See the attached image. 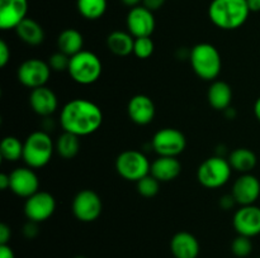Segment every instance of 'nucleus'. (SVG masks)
Listing matches in <instances>:
<instances>
[{"label": "nucleus", "instance_id": "1", "mask_svg": "<svg viewBox=\"0 0 260 258\" xmlns=\"http://www.w3.org/2000/svg\"><path fill=\"white\" fill-rule=\"evenodd\" d=\"M60 123L63 132L85 137L95 133L103 123V111L86 99H74L61 109Z\"/></svg>", "mask_w": 260, "mask_h": 258}, {"label": "nucleus", "instance_id": "2", "mask_svg": "<svg viewBox=\"0 0 260 258\" xmlns=\"http://www.w3.org/2000/svg\"><path fill=\"white\" fill-rule=\"evenodd\" d=\"M249 10L246 0H212L208 7V18L217 28L234 30L245 24Z\"/></svg>", "mask_w": 260, "mask_h": 258}, {"label": "nucleus", "instance_id": "3", "mask_svg": "<svg viewBox=\"0 0 260 258\" xmlns=\"http://www.w3.org/2000/svg\"><path fill=\"white\" fill-rule=\"evenodd\" d=\"M189 61L196 75L205 81H215L222 68L220 52L211 43L196 45L189 52Z\"/></svg>", "mask_w": 260, "mask_h": 258}, {"label": "nucleus", "instance_id": "4", "mask_svg": "<svg viewBox=\"0 0 260 258\" xmlns=\"http://www.w3.org/2000/svg\"><path fill=\"white\" fill-rule=\"evenodd\" d=\"M55 151V143L47 132H33L23 142V161L30 168H42L51 161Z\"/></svg>", "mask_w": 260, "mask_h": 258}, {"label": "nucleus", "instance_id": "5", "mask_svg": "<svg viewBox=\"0 0 260 258\" xmlns=\"http://www.w3.org/2000/svg\"><path fill=\"white\" fill-rule=\"evenodd\" d=\"M69 75L80 85H91L96 82L103 72V65L98 56L90 51H81L71 56Z\"/></svg>", "mask_w": 260, "mask_h": 258}, {"label": "nucleus", "instance_id": "6", "mask_svg": "<svg viewBox=\"0 0 260 258\" xmlns=\"http://www.w3.org/2000/svg\"><path fill=\"white\" fill-rule=\"evenodd\" d=\"M233 172L229 159L222 156H212L200 164L197 171V180L203 187L218 189L229 182Z\"/></svg>", "mask_w": 260, "mask_h": 258}, {"label": "nucleus", "instance_id": "7", "mask_svg": "<svg viewBox=\"0 0 260 258\" xmlns=\"http://www.w3.org/2000/svg\"><path fill=\"white\" fill-rule=\"evenodd\" d=\"M151 163L146 154L136 149H127L116 159V169L122 179L137 182L150 174Z\"/></svg>", "mask_w": 260, "mask_h": 258}, {"label": "nucleus", "instance_id": "8", "mask_svg": "<svg viewBox=\"0 0 260 258\" xmlns=\"http://www.w3.org/2000/svg\"><path fill=\"white\" fill-rule=\"evenodd\" d=\"M151 147L159 156L178 157L187 147L185 136L175 128H162L154 134Z\"/></svg>", "mask_w": 260, "mask_h": 258}, {"label": "nucleus", "instance_id": "9", "mask_svg": "<svg viewBox=\"0 0 260 258\" xmlns=\"http://www.w3.org/2000/svg\"><path fill=\"white\" fill-rule=\"evenodd\" d=\"M74 215L83 223L95 222L103 211L101 196L93 190H81L75 195L71 205Z\"/></svg>", "mask_w": 260, "mask_h": 258}, {"label": "nucleus", "instance_id": "10", "mask_svg": "<svg viewBox=\"0 0 260 258\" xmlns=\"http://www.w3.org/2000/svg\"><path fill=\"white\" fill-rule=\"evenodd\" d=\"M51 67L40 58H28L23 61L17 70V77L23 86L37 89L46 86L51 76Z\"/></svg>", "mask_w": 260, "mask_h": 258}, {"label": "nucleus", "instance_id": "11", "mask_svg": "<svg viewBox=\"0 0 260 258\" xmlns=\"http://www.w3.org/2000/svg\"><path fill=\"white\" fill-rule=\"evenodd\" d=\"M56 210V200L47 191H37L25 199L24 214L28 220L42 223L50 219Z\"/></svg>", "mask_w": 260, "mask_h": 258}, {"label": "nucleus", "instance_id": "12", "mask_svg": "<svg viewBox=\"0 0 260 258\" xmlns=\"http://www.w3.org/2000/svg\"><path fill=\"white\" fill-rule=\"evenodd\" d=\"M126 23L127 29L135 38L150 37L154 33L156 25L154 12L144 5L131 8L127 14Z\"/></svg>", "mask_w": 260, "mask_h": 258}, {"label": "nucleus", "instance_id": "13", "mask_svg": "<svg viewBox=\"0 0 260 258\" xmlns=\"http://www.w3.org/2000/svg\"><path fill=\"white\" fill-rule=\"evenodd\" d=\"M10 191L19 197L28 199L40 191L38 176L30 167H18L9 174Z\"/></svg>", "mask_w": 260, "mask_h": 258}, {"label": "nucleus", "instance_id": "14", "mask_svg": "<svg viewBox=\"0 0 260 258\" xmlns=\"http://www.w3.org/2000/svg\"><path fill=\"white\" fill-rule=\"evenodd\" d=\"M233 225L239 235L253 238L260 234V207L246 205L236 210L233 219Z\"/></svg>", "mask_w": 260, "mask_h": 258}, {"label": "nucleus", "instance_id": "15", "mask_svg": "<svg viewBox=\"0 0 260 258\" xmlns=\"http://www.w3.org/2000/svg\"><path fill=\"white\" fill-rule=\"evenodd\" d=\"M231 194L241 206L254 205L260 196V181L251 174H243L234 182Z\"/></svg>", "mask_w": 260, "mask_h": 258}, {"label": "nucleus", "instance_id": "16", "mask_svg": "<svg viewBox=\"0 0 260 258\" xmlns=\"http://www.w3.org/2000/svg\"><path fill=\"white\" fill-rule=\"evenodd\" d=\"M28 0H0V28L15 29L27 18Z\"/></svg>", "mask_w": 260, "mask_h": 258}, {"label": "nucleus", "instance_id": "17", "mask_svg": "<svg viewBox=\"0 0 260 258\" xmlns=\"http://www.w3.org/2000/svg\"><path fill=\"white\" fill-rule=\"evenodd\" d=\"M127 113L129 119L137 125H147L155 118V104L151 98L144 94H139L129 99L127 105Z\"/></svg>", "mask_w": 260, "mask_h": 258}, {"label": "nucleus", "instance_id": "18", "mask_svg": "<svg viewBox=\"0 0 260 258\" xmlns=\"http://www.w3.org/2000/svg\"><path fill=\"white\" fill-rule=\"evenodd\" d=\"M29 105L32 110L40 116H50L56 111L58 100L56 94L47 86L33 89L29 94Z\"/></svg>", "mask_w": 260, "mask_h": 258}, {"label": "nucleus", "instance_id": "19", "mask_svg": "<svg viewBox=\"0 0 260 258\" xmlns=\"http://www.w3.org/2000/svg\"><path fill=\"white\" fill-rule=\"evenodd\" d=\"M170 250L175 258H197L200 243L189 232H178L170 240Z\"/></svg>", "mask_w": 260, "mask_h": 258}, {"label": "nucleus", "instance_id": "20", "mask_svg": "<svg viewBox=\"0 0 260 258\" xmlns=\"http://www.w3.org/2000/svg\"><path fill=\"white\" fill-rule=\"evenodd\" d=\"M182 172V164L177 157L159 156L151 163L150 174L160 182H170Z\"/></svg>", "mask_w": 260, "mask_h": 258}, {"label": "nucleus", "instance_id": "21", "mask_svg": "<svg viewBox=\"0 0 260 258\" xmlns=\"http://www.w3.org/2000/svg\"><path fill=\"white\" fill-rule=\"evenodd\" d=\"M207 99L211 108L218 111H225L230 108L233 101V89L225 81H213L208 89Z\"/></svg>", "mask_w": 260, "mask_h": 258}, {"label": "nucleus", "instance_id": "22", "mask_svg": "<svg viewBox=\"0 0 260 258\" xmlns=\"http://www.w3.org/2000/svg\"><path fill=\"white\" fill-rule=\"evenodd\" d=\"M135 37L129 32L123 30H114L107 37V47L113 55L119 57H126V56L134 53Z\"/></svg>", "mask_w": 260, "mask_h": 258}, {"label": "nucleus", "instance_id": "23", "mask_svg": "<svg viewBox=\"0 0 260 258\" xmlns=\"http://www.w3.org/2000/svg\"><path fill=\"white\" fill-rule=\"evenodd\" d=\"M15 33L25 45L38 46L45 40V30L42 25L30 18H25L22 23H19L15 28Z\"/></svg>", "mask_w": 260, "mask_h": 258}, {"label": "nucleus", "instance_id": "24", "mask_svg": "<svg viewBox=\"0 0 260 258\" xmlns=\"http://www.w3.org/2000/svg\"><path fill=\"white\" fill-rule=\"evenodd\" d=\"M84 47V37L78 29L68 28L63 29L57 37V48L60 52L68 56H74L81 52Z\"/></svg>", "mask_w": 260, "mask_h": 258}, {"label": "nucleus", "instance_id": "25", "mask_svg": "<svg viewBox=\"0 0 260 258\" xmlns=\"http://www.w3.org/2000/svg\"><path fill=\"white\" fill-rule=\"evenodd\" d=\"M229 162L235 171L241 174H250L256 166V154L249 148H236L229 156Z\"/></svg>", "mask_w": 260, "mask_h": 258}, {"label": "nucleus", "instance_id": "26", "mask_svg": "<svg viewBox=\"0 0 260 258\" xmlns=\"http://www.w3.org/2000/svg\"><path fill=\"white\" fill-rule=\"evenodd\" d=\"M55 149L63 159H71L80 151V137L69 132H63L55 143Z\"/></svg>", "mask_w": 260, "mask_h": 258}, {"label": "nucleus", "instance_id": "27", "mask_svg": "<svg viewBox=\"0 0 260 258\" xmlns=\"http://www.w3.org/2000/svg\"><path fill=\"white\" fill-rule=\"evenodd\" d=\"M76 7L85 19L96 20L106 13L107 0H78Z\"/></svg>", "mask_w": 260, "mask_h": 258}, {"label": "nucleus", "instance_id": "28", "mask_svg": "<svg viewBox=\"0 0 260 258\" xmlns=\"http://www.w3.org/2000/svg\"><path fill=\"white\" fill-rule=\"evenodd\" d=\"M0 156L8 162H17L23 158V143L17 137H5L0 144Z\"/></svg>", "mask_w": 260, "mask_h": 258}, {"label": "nucleus", "instance_id": "29", "mask_svg": "<svg viewBox=\"0 0 260 258\" xmlns=\"http://www.w3.org/2000/svg\"><path fill=\"white\" fill-rule=\"evenodd\" d=\"M160 190V181L155 179L151 174L142 177L137 181V191L144 197H154L156 196Z\"/></svg>", "mask_w": 260, "mask_h": 258}, {"label": "nucleus", "instance_id": "30", "mask_svg": "<svg viewBox=\"0 0 260 258\" xmlns=\"http://www.w3.org/2000/svg\"><path fill=\"white\" fill-rule=\"evenodd\" d=\"M155 45L154 40L150 37H140L135 38L134 45V55L140 60H146L154 53Z\"/></svg>", "mask_w": 260, "mask_h": 258}, {"label": "nucleus", "instance_id": "31", "mask_svg": "<svg viewBox=\"0 0 260 258\" xmlns=\"http://www.w3.org/2000/svg\"><path fill=\"white\" fill-rule=\"evenodd\" d=\"M231 252L238 258H245L250 255V253L253 252L251 238L245 237V235H238L231 243Z\"/></svg>", "mask_w": 260, "mask_h": 258}, {"label": "nucleus", "instance_id": "32", "mask_svg": "<svg viewBox=\"0 0 260 258\" xmlns=\"http://www.w3.org/2000/svg\"><path fill=\"white\" fill-rule=\"evenodd\" d=\"M70 56L65 55L62 52H56L50 56L47 63L51 67V70L56 71V72H61V71H68L69 66H70Z\"/></svg>", "mask_w": 260, "mask_h": 258}, {"label": "nucleus", "instance_id": "33", "mask_svg": "<svg viewBox=\"0 0 260 258\" xmlns=\"http://www.w3.org/2000/svg\"><path fill=\"white\" fill-rule=\"evenodd\" d=\"M40 223L32 222V220H28L24 225H23V235H24L27 239H33L38 235L40 233V228H38Z\"/></svg>", "mask_w": 260, "mask_h": 258}, {"label": "nucleus", "instance_id": "34", "mask_svg": "<svg viewBox=\"0 0 260 258\" xmlns=\"http://www.w3.org/2000/svg\"><path fill=\"white\" fill-rule=\"evenodd\" d=\"M10 48L5 40H0V67H5L10 61Z\"/></svg>", "mask_w": 260, "mask_h": 258}, {"label": "nucleus", "instance_id": "35", "mask_svg": "<svg viewBox=\"0 0 260 258\" xmlns=\"http://www.w3.org/2000/svg\"><path fill=\"white\" fill-rule=\"evenodd\" d=\"M235 204H238V202H236L235 197L233 196V194H228V195H223V196H221L220 206L222 207L223 210L233 209L234 205Z\"/></svg>", "mask_w": 260, "mask_h": 258}, {"label": "nucleus", "instance_id": "36", "mask_svg": "<svg viewBox=\"0 0 260 258\" xmlns=\"http://www.w3.org/2000/svg\"><path fill=\"white\" fill-rule=\"evenodd\" d=\"M12 238V229L7 224H0V244H8Z\"/></svg>", "mask_w": 260, "mask_h": 258}, {"label": "nucleus", "instance_id": "37", "mask_svg": "<svg viewBox=\"0 0 260 258\" xmlns=\"http://www.w3.org/2000/svg\"><path fill=\"white\" fill-rule=\"evenodd\" d=\"M165 2L167 0H142V5L151 12H155V10H159L165 4Z\"/></svg>", "mask_w": 260, "mask_h": 258}, {"label": "nucleus", "instance_id": "38", "mask_svg": "<svg viewBox=\"0 0 260 258\" xmlns=\"http://www.w3.org/2000/svg\"><path fill=\"white\" fill-rule=\"evenodd\" d=\"M0 258H15L14 252L8 244H0Z\"/></svg>", "mask_w": 260, "mask_h": 258}, {"label": "nucleus", "instance_id": "39", "mask_svg": "<svg viewBox=\"0 0 260 258\" xmlns=\"http://www.w3.org/2000/svg\"><path fill=\"white\" fill-rule=\"evenodd\" d=\"M0 189H2L3 191L10 189V176L9 175H7V174L0 175Z\"/></svg>", "mask_w": 260, "mask_h": 258}, {"label": "nucleus", "instance_id": "40", "mask_svg": "<svg viewBox=\"0 0 260 258\" xmlns=\"http://www.w3.org/2000/svg\"><path fill=\"white\" fill-rule=\"evenodd\" d=\"M250 13L260 12V0H246Z\"/></svg>", "mask_w": 260, "mask_h": 258}, {"label": "nucleus", "instance_id": "41", "mask_svg": "<svg viewBox=\"0 0 260 258\" xmlns=\"http://www.w3.org/2000/svg\"><path fill=\"white\" fill-rule=\"evenodd\" d=\"M126 7L129 8H135V7H139L140 4L142 3V0H121Z\"/></svg>", "mask_w": 260, "mask_h": 258}, {"label": "nucleus", "instance_id": "42", "mask_svg": "<svg viewBox=\"0 0 260 258\" xmlns=\"http://www.w3.org/2000/svg\"><path fill=\"white\" fill-rule=\"evenodd\" d=\"M254 114H255L256 119L260 121V98L256 99L255 104H254Z\"/></svg>", "mask_w": 260, "mask_h": 258}, {"label": "nucleus", "instance_id": "43", "mask_svg": "<svg viewBox=\"0 0 260 258\" xmlns=\"http://www.w3.org/2000/svg\"><path fill=\"white\" fill-rule=\"evenodd\" d=\"M225 114H226V116H228V119H234V118H235V115H236V111L234 110V109L230 106V108L226 109Z\"/></svg>", "mask_w": 260, "mask_h": 258}, {"label": "nucleus", "instance_id": "44", "mask_svg": "<svg viewBox=\"0 0 260 258\" xmlns=\"http://www.w3.org/2000/svg\"><path fill=\"white\" fill-rule=\"evenodd\" d=\"M75 258H86V257H84V255H76Z\"/></svg>", "mask_w": 260, "mask_h": 258}, {"label": "nucleus", "instance_id": "45", "mask_svg": "<svg viewBox=\"0 0 260 258\" xmlns=\"http://www.w3.org/2000/svg\"><path fill=\"white\" fill-rule=\"evenodd\" d=\"M259 258H260V257H259Z\"/></svg>", "mask_w": 260, "mask_h": 258}]
</instances>
